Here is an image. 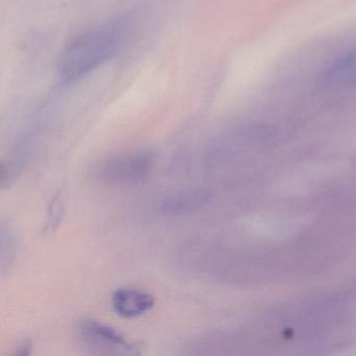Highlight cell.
Returning <instances> with one entry per match:
<instances>
[{
    "label": "cell",
    "instance_id": "6da1fadb",
    "mask_svg": "<svg viewBox=\"0 0 356 356\" xmlns=\"http://www.w3.org/2000/svg\"><path fill=\"white\" fill-rule=\"evenodd\" d=\"M122 41V28L118 22L99 24L74 37L60 54V80L65 84L82 80L111 59Z\"/></svg>",
    "mask_w": 356,
    "mask_h": 356
},
{
    "label": "cell",
    "instance_id": "7a4b0ae2",
    "mask_svg": "<svg viewBox=\"0 0 356 356\" xmlns=\"http://www.w3.org/2000/svg\"><path fill=\"white\" fill-rule=\"evenodd\" d=\"M154 162V155L149 151L120 154L102 164L99 179L112 184H136L149 178Z\"/></svg>",
    "mask_w": 356,
    "mask_h": 356
},
{
    "label": "cell",
    "instance_id": "3957f363",
    "mask_svg": "<svg viewBox=\"0 0 356 356\" xmlns=\"http://www.w3.org/2000/svg\"><path fill=\"white\" fill-rule=\"evenodd\" d=\"M81 337L87 343L115 353L138 354V348L122 333L103 323L86 320L79 326Z\"/></svg>",
    "mask_w": 356,
    "mask_h": 356
},
{
    "label": "cell",
    "instance_id": "277c9868",
    "mask_svg": "<svg viewBox=\"0 0 356 356\" xmlns=\"http://www.w3.org/2000/svg\"><path fill=\"white\" fill-rule=\"evenodd\" d=\"M323 90H341L356 86V47L328 66L316 80Z\"/></svg>",
    "mask_w": 356,
    "mask_h": 356
},
{
    "label": "cell",
    "instance_id": "5b68a950",
    "mask_svg": "<svg viewBox=\"0 0 356 356\" xmlns=\"http://www.w3.org/2000/svg\"><path fill=\"white\" fill-rule=\"evenodd\" d=\"M111 304L118 316L124 318H134L153 309L155 298L143 289L122 287L114 291Z\"/></svg>",
    "mask_w": 356,
    "mask_h": 356
},
{
    "label": "cell",
    "instance_id": "8992f818",
    "mask_svg": "<svg viewBox=\"0 0 356 356\" xmlns=\"http://www.w3.org/2000/svg\"><path fill=\"white\" fill-rule=\"evenodd\" d=\"M210 199V193L207 191H185L166 197L163 202L164 211L168 213H186L193 209L202 207Z\"/></svg>",
    "mask_w": 356,
    "mask_h": 356
}]
</instances>
